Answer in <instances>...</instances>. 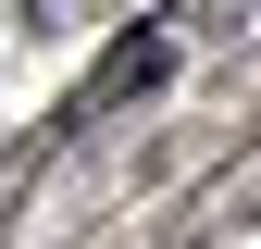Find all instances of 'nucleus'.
I'll use <instances>...</instances> for the list:
<instances>
[{
    "mask_svg": "<svg viewBox=\"0 0 261 249\" xmlns=\"http://www.w3.org/2000/svg\"><path fill=\"white\" fill-rule=\"evenodd\" d=\"M162 62H174V38H162V25H137V38H112V50H100V75H87L75 100H62V124H100L112 100H137V87H162Z\"/></svg>",
    "mask_w": 261,
    "mask_h": 249,
    "instance_id": "obj_1",
    "label": "nucleus"
}]
</instances>
